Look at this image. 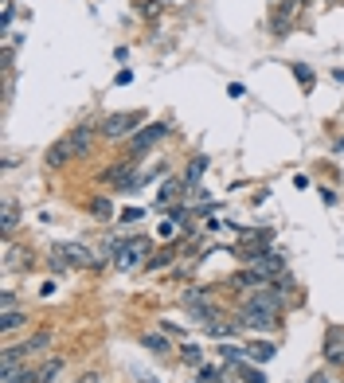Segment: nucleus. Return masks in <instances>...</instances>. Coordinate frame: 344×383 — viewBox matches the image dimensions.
<instances>
[{
  "instance_id": "1",
  "label": "nucleus",
  "mask_w": 344,
  "mask_h": 383,
  "mask_svg": "<svg viewBox=\"0 0 344 383\" xmlns=\"http://www.w3.org/2000/svg\"><path fill=\"white\" fill-rule=\"evenodd\" d=\"M141 121H145V114H141V110H129V114H110V118L102 121V137H110V141L133 137V126H141Z\"/></svg>"
},
{
  "instance_id": "2",
  "label": "nucleus",
  "mask_w": 344,
  "mask_h": 383,
  "mask_svg": "<svg viewBox=\"0 0 344 383\" xmlns=\"http://www.w3.org/2000/svg\"><path fill=\"white\" fill-rule=\"evenodd\" d=\"M165 133H168V126H165V121H153V126L137 129V133L129 137V157H133V160H137V157H145L149 149L157 145V141H165Z\"/></svg>"
},
{
  "instance_id": "3",
  "label": "nucleus",
  "mask_w": 344,
  "mask_h": 383,
  "mask_svg": "<svg viewBox=\"0 0 344 383\" xmlns=\"http://www.w3.org/2000/svg\"><path fill=\"white\" fill-rule=\"evenodd\" d=\"M145 250H149V239H145V235L121 239L118 255H114V266H118V270H133V266H137L141 258H145Z\"/></svg>"
},
{
  "instance_id": "4",
  "label": "nucleus",
  "mask_w": 344,
  "mask_h": 383,
  "mask_svg": "<svg viewBox=\"0 0 344 383\" xmlns=\"http://www.w3.org/2000/svg\"><path fill=\"white\" fill-rule=\"evenodd\" d=\"M250 270H258V274H262L266 282H274V278H278V274H282V270H285V258L278 255L274 246H266L262 255H258L255 262H250Z\"/></svg>"
},
{
  "instance_id": "5",
  "label": "nucleus",
  "mask_w": 344,
  "mask_h": 383,
  "mask_svg": "<svg viewBox=\"0 0 344 383\" xmlns=\"http://www.w3.org/2000/svg\"><path fill=\"white\" fill-rule=\"evenodd\" d=\"M70 149H75V160L90 157V149H94V126H79V129H70Z\"/></svg>"
},
{
  "instance_id": "6",
  "label": "nucleus",
  "mask_w": 344,
  "mask_h": 383,
  "mask_svg": "<svg viewBox=\"0 0 344 383\" xmlns=\"http://www.w3.org/2000/svg\"><path fill=\"white\" fill-rule=\"evenodd\" d=\"M59 255H67V262L70 266H94V250L90 246H82V243H63V246H55Z\"/></svg>"
},
{
  "instance_id": "7",
  "label": "nucleus",
  "mask_w": 344,
  "mask_h": 383,
  "mask_svg": "<svg viewBox=\"0 0 344 383\" xmlns=\"http://www.w3.org/2000/svg\"><path fill=\"white\" fill-rule=\"evenodd\" d=\"M133 165H137L133 157L121 160V165L106 168V172H102V180H106V184H121V188H129V184H133Z\"/></svg>"
},
{
  "instance_id": "8",
  "label": "nucleus",
  "mask_w": 344,
  "mask_h": 383,
  "mask_svg": "<svg viewBox=\"0 0 344 383\" xmlns=\"http://www.w3.org/2000/svg\"><path fill=\"white\" fill-rule=\"evenodd\" d=\"M297 8H301L297 0H278V12H274V36H282V31L290 28V20L297 16Z\"/></svg>"
},
{
  "instance_id": "9",
  "label": "nucleus",
  "mask_w": 344,
  "mask_h": 383,
  "mask_svg": "<svg viewBox=\"0 0 344 383\" xmlns=\"http://www.w3.org/2000/svg\"><path fill=\"white\" fill-rule=\"evenodd\" d=\"M67 160H75V149H70V137H63L47 149V165L59 168V165H67Z\"/></svg>"
},
{
  "instance_id": "10",
  "label": "nucleus",
  "mask_w": 344,
  "mask_h": 383,
  "mask_svg": "<svg viewBox=\"0 0 344 383\" xmlns=\"http://www.w3.org/2000/svg\"><path fill=\"white\" fill-rule=\"evenodd\" d=\"M246 360H255V363H270V360H274V344H270V340H255V344H246Z\"/></svg>"
},
{
  "instance_id": "11",
  "label": "nucleus",
  "mask_w": 344,
  "mask_h": 383,
  "mask_svg": "<svg viewBox=\"0 0 344 383\" xmlns=\"http://www.w3.org/2000/svg\"><path fill=\"white\" fill-rule=\"evenodd\" d=\"M59 372H63V360H59V356H51L47 363L36 368V383H55V380H59Z\"/></svg>"
},
{
  "instance_id": "12",
  "label": "nucleus",
  "mask_w": 344,
  "mask_h": 383,
  "mask_svg": "<svg viewBox=\"0 0 344 383\" xmlns=\"http://www.w3.org/2000/svg\"><path fill=\"white\" fill-rule=\"evenodd\" d=\"M20 266H31L28 250H20V246H4V270H20Z\"/></svg>"
},
{
  "instance_id": "13",
  "label": "nucleus",
  "mask_w": 344,
  "mask_h": 383,
  "mask_svg": "<svg viewBox=\"0 0 344 383\" xmlns=\"http://www.w3.org/2000/svg\"><path fill=\"white\" fill-rule=\"evenodd\" d=\"M16 223H20V207H16V200H4V211H0V227H4V235H12Z\"/></svg>"
},
{
  "instance_id": "14",
  "label": "nucleus",
  "mask_w": 344,
  "mask_h": 383,
  "mask_svg": "<svg viewBox=\"0 0 344 383\" xmlns=\"http://www.w3.org/2000/svg\"><path fill=\"white\" fill-rule=\"evenodd\" d=\"M51 329H40V333H31L28 340H24V352H43V348H51Z\"/></svg>"
},
{
  "instance_id": "15",
  "label": "nucleus",
  "mask_w": 344,
  "mask_h": 383,
  "mask_svg": "<svg viewBox=\"0 0 344 383\" xmlns=\"http://www.w3.org/2000/svg\"><path fill=\"white\" fill-rule=\"evenodd\" d=\"M207 301H216V294H211L207 285H192V290H184V309L188 305H207Z\"/></svg>"
},
{
  "instance_id": "16",
  "label": "nucleus",
  "mask_w": 344,
  "mask_h": 383,
  "mask_svg": "<svg viewBox=\"0 0 344 383\" xmlns=\"http://www.w3.org/2000/svg\"><path fill=\"white\" fill-rule=\"evenodd\" d=\"M324 360L329 363H344V333L341 336H329V348H324Z\"/></svg>"
},
{
  "instance_id": "17",
  "label": "nucleus",
  "mask_w": 344,
  "mask_h": 383,
  "mask_svg": "<svg viewBox=\"0 0 344 383\" xmlns=\"http://www.w3.org/2000/svg\"><path fill=\"white\" fill-rule=\"evenodd\" d=\"M90 216H94V219H110V216H114V204H110L106 196H94V200H90Z\"/></svg>"
},
{
  "instance_id": "18",
  "label": "nucleus",
  "mask_w": 344,
  "mask_h": 383,
  "mask_svg": "<svg viewBox=\"0 0 344 383\" xmlns=\"http://www.w3.org/2000/svg\"><path fill=\"white\" fill-rule=\"evenodd\" d=\"M141 348H149V352H168V340H165V336H160V333H145V336H141Z\"/></svg>"
},
{
  "instance_id": "19",
  "label": "nucleus",
  "mask_w": 344,
  "mask_h": 383,
  "mask_svg": "<svg viewBox=\"0 0 344 383\" xmlns=\"http://www.w3.org/2000/svg\"><path fill=\"white\" fill-rule=\"evenodd\" d=\"M219 356L227 363H246V348H239V344H219Z\"/></svg>"
},
{
  "instance_id": "20",
  "label": "nucleus",
  "mask_w": 344,
  "mask_h": 383,
  "mask_svg": "<svg viewBox=\"0 0 344 383\" xmlns=\"http://www.w3.org/2000/svg\"><path fill=\"white\" fill-rule=\"evenodd\" d=\"M180 360H184L188 368H204V352H200L196 344H184V348H180Z\"/></svg>"
},
{
  "instance_id": "21",
  "label": "nucleus",
  "mask_w": 344,
  "mask_h": 383,
  "mask_svg": "<svg viewBox=\"0 0 344 383\" xmlns=\"http://www.w3.org/2000/svg\"><path fill=\"white\" fill-rule=\"evenodd\" d=\"M204 172H207V157H196L192 165H188V172H184V184H196Z\"/></svg>"
},
{
  "instance_id": "22",
  "label": "nucleus",
  "mask_w": 344,
  "mask_h": 383,
  "mask_svg": "<svg viewBox=\"0 0 344 383\" xmlns=\"http://www.w3.org/2000/svg\"><path fill=\"white\" fill-rule=\"evenodd\" d=\"M24 321H28V317H24L20 309H12V313H4V321H0V329H4V333H16V329H20Z\"/></svg>"
},
{
  "instance_id": "23",
  "label": "nucleus",
  "mask_w": 344,
  "mask_h": 383,
  "mask_svg": "<svg viewBox=\"0 0 344 383\" xmlns=\"http://www.w3.org/2000/svg\"><path fill=\"white\" fill-rule=\"evenodd\" d=\"M180 188H184V180H168V184L160 188V196H157V204H168V200H177V196H180Z\"/></svg>"
},
{
  "instance_id": "24",
  "label": "nucleus",
  "mask_w": 344,
  "mask_h": 383,
  "mask_svg": "<svg viewBox=\"0 0 344 383\" xmlns=\"http://www.w3.org/2000/svg\"><path fill=\"white\" fill-rule=\"evenodd\" d=\"M294 79L301 82L305 90H313V82H317V79H313V70L305 67V63H294Z\"/></svg>"
},
{
  "instance_id": "25",
  "label": "nucleus",
  "mask_w": 344,
  "mask_h": 383,
  "mask_svg": "<svg viewBox=\"0 0 344 383\" xmlns=\"http://www.w3.org/2000/svg\"><path fill=\"white\" fill-rule=\"evenodd\" d=\"M188 313L196 317V321L207 324V317H216V301H207V305H188Z\"/></svg>"
},
{
  "instance_id": "26",
  "label": "nucleus",
  "mask_w": 344,
  "mask_h": 383,
  "mask_svg": "<svg viewBox=\"0 0 344 383\" xmlns=\"http://www.w3.org/2000/svg\"><path fill=\"white\" fill-rule=\"evenodd\" d=\"M239 324H231V321H207V333L211 336H231Z\"/></svg>"
},
{
  "instance_id": "27",
  "label": "nucleus",
  "mask_w": 344,
  "mask_h": 383,
  "mask_svg": "<svg viewBox=\"0 0 344 383\" xmlns=\"http://www.w3.org/2000/svg\"><path fill=\"white\" fill-rule=\"evenodd\" d=\"M200 383H223V368H211V363H204V368H200Z\"/></svg>"
},
{
  "instance_id": "28",
  "label": "nucleus",
  "mask_w": 344,
  "mask_h": 383,
  "mask_svg": "<svg viewBox=\"0 0 344 383\" xmlns=\"http://www.w3.org/2000/svg\"><path fill=\"white\" fill-rule=\"evenodd\" d=\"M243 383H266V372L262 368H246L243 363Z\"/></svg>"
},
{
  "instance_id": "29",
  "label": "nucleus",
  "mask_w": 344,
  "mask_h": 383,
  "mask_svg": "<svg viewBox=\"0 0 344 383\" xmlns=\"http://www.w3.org/2000/svg\"><path fill=\"white\" fill-rule=\"evenodd\" d=\"M172 255H177V250H160L157 258H149V270H160V266H168V262H172Z\"/></svg>"
},
{
  "instance_id": "30",
  "label": "nucleus",
  "mask_w": 344,
  "mask_h": 383,
  "mask_svg": "<svg viewBox=\"0 0 344 383\" xmlns=\"http://www.w3.org/2000/svg\"><path fill=\"white\" fill-rule=\"evenodd\" d=\"M0 309H4V313H12V309H16V294H12V290H4V294H0Z\"/></svg>"
},
{
  "instance_id": "31",
  "label": "nucleus",
  "mask_w": 344,
  "mask_h": 383,
  "mask_svg": "<svg viewBox=\"0 0 344 383\" xmlns=\"http://www.w3.org/2000/svg\"><path fill=\"white\" fill-rule=\"evenodd\" d=\"M141 216H145V211H141V207H129V211H121V223H137Z\"/></svg>"
},
{
  "instance_id": "32",
  "label": "nucleus",
  "mask_w": 344,
  "mask_h": 383,
  "mask_svg": "<svg viewBox=\"0 0 344 383\" xmlns=\"http://www.w3.org/2000/svg\"><path fill=\"white\" fill-rule=\"evenodd\" d=\"M305 383H336V380H329V375H324V372H313V375H309V380H305Z\"/></svg>"
},
{
  "instance_id": "33",
  "label": "nucleus",
  "mask_w": 344,
  "mask_h": 383,
  "mask_svg": "<svg viewBox=\"0 0 344 383\" xmlns=\"http://www.w3.org/2000/svg\"><path fill=\"white\" fill-rule=\"evenodd\" d=\"M12 16H16V8H12V0L4 4V31H8V24H12Z\"/></svg>"
},
{
  "instance_id": "34",
  "label": "nucleus",
  "mask_w": 344,
  "mask_h": 383,
  "mask_svg": "<svg viewBox=\"0 0 344 383\" xmlns=\"http://www.w3.org/2000/svg\"><path fill=\"white\" fill-rule=\"evenodd\" d=\"M133 82V70H118V87H129Z\"/></svg>"
},
{
  "instance_id": "35",
  "label": "nucleus",
  "mask_w": 344,
  "mask_h": 383,
  "mask_svg": "<svg viewBox=\"0 0 344 383\" xmlns=\"http://www.w3.org/2000/svg\"><path fill=\"white\" fill-rule=\"evenodd\" d=\"M137 380H141V383H160L157 375H149V372H137Z\"/></svg>"
},
{
  "instance_id": "36",
  "label": "nucleus",
  "mask_w": 344,
  "mask_h": 383,
  "mask_svg": "<svg viewBox=\"0 0 344 383\" xmlns=\"http://www.w3.org/2000/svg\"><path fill=\"white\" fill-rule=\"evenodd\" d=\"M79 383H102V380H98V375H94V372H87V375H82Z\"/></svg>"
}]
</instances>
